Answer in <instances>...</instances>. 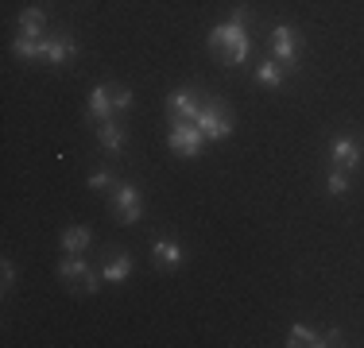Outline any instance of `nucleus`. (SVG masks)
<instances>
[{"mask_svg": "<svg viewBox=\"0 0 364 348\" xmlns=\"http://www.w3.org/2000/svg\"><path fill=\"white\" fill-rule=\"evenodd\" d=\"M210 47L221 55V62L237 66V62L248 58V35H245L240 23H221V28L210 31Z\"/></svg>", "mask_w": 364, "mask_h": 348, "instance_id": "obj_1", "label": "nucleus"}, {"mask_svg": "<svg viewBox=\"0 0 364 348\" xmlns=\"http://www.w3.org/2000/svg\"><path fill=\"white\" fill-rule=\"evenodd\" d=\"M194 124L202 128V136H205V139H225V136L232 132V120H229V112H225V104H221V101L202 104V112H198Z\"/></svg>", "mask_w": 364, "mask_h": 348, "instance_id": "obj_2", "label": "nucleus"}, {"mask_svg": "<svg viewBox=\"0 0 364 348\" xmlns=\"http://www.w3.org/2000/svg\"><path fill=\"white\" fill-rule=\"evenodd\" d=\"M171 147H175V151L178 155H186V159H190V155H198V151H202V128H198V124H190V120H175V124H171Z\"/></svg>", "mask_w": 364, "mask_h": 348, "instance_id": "obj_3", "label": "nucleus"}, {"mask_svg": "<svg viewBox=\"0 0 364 348\" xmlns=\"http://www.w3.org/2000/svg\"><path fill=\"white\" fill-rule=\"evenodd\" d=\"M58 275H63L70 286H77V290H85V294H97V286H101L97 278H93V271H90V267H85L82 259H74V256L58 263Z\"/></svg>", "mask_w": 364, "mask_h": 348, "instance_id": "obj_4", "label": "nucleus"}, {"mask_svg": "<svg viewBox=\"0 0 364 348\" xmlns=\"http://www.w3.org/2000/svg\"><path fill=\"white\" fill-rule=\"evenodd\" d=\"M112 213H117L120 224L140 221V194H136V186H117V194H112Z\"/></svg>", "mask_w": 364, "mask_h": 348, "instance_id": "obj_5", "label": "nucleus"}, {"mask_svg": "<svg viewBox=\"0 0 364 348\" xmlns=\"http://www.w3.org/2000/svg\"><path fill=\"white\" fill-rule=\"evenodd\" d=\"M112 89H117V85H97V89L90 93V116L97 120V124H105V120H112V112H117Z\"/></svg>", "mask_w": 364, "mask_h": 348, "instance_id": "obj_6", "label": "nucleus"}, {"mask_svg": "<svg viewBox=\"0 0 364 348\" xmlns=\"http://www.w3.org/2000/svg\"><path fill=\"white\" fill-rule=\"evenodd\" d=\"M272 47H275V62L294 66V55H299V47H294V31L287 28V23H279V28L272 31Z\"/></svg>", "mask_w": 364, "mask_h": 348, "instance_id": "obj_7", "label": "nucleus"}, {"mask_svg": "<svg viewBox=\"0 0 364 348\" xmlns=\"http://www.w3.org/2000/svg\"><path fill=\"white\" fill-rule=\"evenodd\" d=\"M167 109H171V116H175V120H190V124H194L198 112H202V104L190 97L186 89H178V93H171V97H167Z\"/></svg>", "mask_w": 364, "mask_h": 348, "instance_id": "obj_8", "label": "nucleus"}, {"mask_svg": "<svg viewBox=\"0 0 364 348\" xmlns=\"http://www.w3.org/2000/svg\"><path fill=\"white\" fill-rule=\"evenodd\" d=\"M357 159H360V147L353 143V139H337V143H333V167L337 170H353V167H357Z\"/></svg>", "mask_w": 364, "mask_h": 348, "instance_id": "obj_9", "label": "nucleus"}, {"mask_svg": "<svg viewBox=\"0 0 364 348\" xmlns=\"http://www.w3.org/2000/svg\"><path fill=\"white\" fill-rule=\"evenodd\" d=\"M74 39L70 35H58L55 43H43V58H47V62H66V58H74Z\"/></svg>", "mask_w": 364, "mask_h": 348, "instance_id": "obj_10", "label": "nucleus"}, {"mask_svg": "<svg viewBox=\"0 0 364 348\" xmlns=\"http://www.w3.org/2000/svg\"><path fill=\"white\" fill-rule=\"evenodd\" d=\"M155 259H159L163 267H178L182 263V248L175 240H155Z\"/></svg>", "mask_w": 364, "mask_h": 348, "instance_id": "obj_11", "label": "nucleus"}, {"mask_svg": "<svg viewBox=\"0 0 364 348\" xmlns=\"http://www.w3.org/2000/svg\"><path fill=\"white\" fill-rule=\"evenodd\" d=\"M43 28H47V16H43L39 8H28V12L20 16V31H23V35H31V39H39Z\"/></svg>", "mask_w": 364, "mask_h": 348, "instance_id": "obj_12", "label": "nucleus"}, {"mask_svg": "<svg viewBox=\"0 0 364 348\" xmlns=\"http://www.w3.org/2000/svg\"><path fill=\"white\" fill-rule=\"evenodd\" d=\"M63 248L70 251V256H82V251L90 248V229H66L63 232Z\"/></svg>", "mask_w": 364, "mask_h": 348, "instance_id": "obj_13", "label": "nucleus"}, {"mask_svg": "<svg viewBox=\"0 0 364 348\" xmlns=\"http://www.w3.org/2000/svg\"><path fill=\"white\" fill-rule=\"evenodd\" d=\"M97 136H101V147H105V151H120V147H124V132H120L112 120L97 124Z\"/></svg>", "mask_w": 364, "mask_h": 348, "instance_id": "obj_14", "label": "nucleus"}, {"mask_svg": "<svg viewBox=\"0 0 364 348\" xmlns=\"http://www.w3.org/2000/svg\"><path fill=\"white\" fill-rule=\"evenodd\" d=\"M128 275H132V259H128V256L109 259V267H105V278H109V283H124Z\"/></svg>", "mask_w": 364, "mask_h": 348, "instance_id": "obj_15", "label": "nucleus"}, {"mask_svg": "<svg viewBox=\"0 0 364 348\" xmlns=\"http://www.w3.org/2000/svg\"><path fill=\"white\" fill-rule=\"evenodd\" d=\"M12 50L20 58H43V39H31V35H20V39L12 43Z\"/></svg>", "mask_w": 364, "mask_h": 348, "instance_id": "obj_16", "label": "nucleus"}, {"mask_svg": "<svg viewBox=\"0 0 364 348\" xmlns=\"http://www.w3.org/2000/svg\"><path fill=\"white\" fill-rule=\"evenodd\" d=\"M287 344H294V348H299V344H306V348H318V344H322V337H318L314 329H306V325H294V329H291V341H287Z\"/></svg>", "mask_w": 364, "mask_h": 348, "instance_id": "obj_17", "label": "nucleus"}, {"mask_svg": "<svg viewBox=\"0 0 364 348\" xmlns=\"http://www.w3.org/2000/svg\"><path fill=\"white\" fill-rule=\"evenodd\" d=\"M256 77H259L264 85H272V89H275V85H283V66H279V62H264V66L256 70Z\"/></svg>", "mask_w": 364, "mask_h": 348, "instance_id": "obj_18", "label": "nucleus"}, {"mask_svg": "<svg viewBox=\"0 0 364 348\" xmlns=\"http://www.w3.org/2000/svg\"><path fill=\"white\" fill-rule=\"evenodd\" d=\"M345 190H349V178H345V170H329V194L341 197Z\"/></svg>", "mask_w": 364, "mask_h": 348, "instance_id": "obj_19", "label": "nucleus"}, {"mask_svg": "<svg viewBox=\"0 0 364 348\" xmlns=\"http://www.w3.org/2000/svg\"><path fill=\"white\" fill-rule=\"evenodd\" d=\"M90 186H93V190H105V186H109V170H97V174L90 178Z\"/></svg>", "mask_w": 364, "mask_h": 348, "instance_id": "obj_20", "label": "nucleus"}, {"mask_svg": "<svg viewBox=\"0 0 364 348\" xmlns=\"http://www.w3.org/2000/svg\"><path fill=\"white\" fill-rule=\"evenodd\" d=\"M232 23H240V28H245V23H248V8H237V12H232Z\"/></svg>", "mask_w": 364, "mask_h": 348, "instance_id": "obj_21", "label": "nucleus"}, {"mask_svg": "<svg viewBox=\"0 0 364 348\" xmlns=\"http://www.w3.org/2000/svg\"><path fill=\"white\" fill-rule=\"evenodd\" d=\"M12 278H16V271H12V263H8V259H4V290H8V286H12Z\"/></svg>", "mask_w": 364, "mask_h": 348, "instance_id": "obj_22", "label": "nucleus"}]
</instances>
